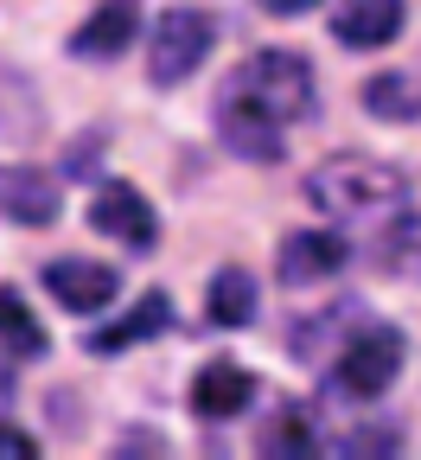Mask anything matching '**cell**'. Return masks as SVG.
Wrapping results in <instances>:
<instances>
[{
    "instance_id": "6da1fadb",
    "label": "cell",
    "mask_w": 421,
    "mask_h": 460,
    "mask_svg": "<svg viewBox=\"0 0 421 460\" xmlns=\"http://www.w3.org/2000/svg\"><path fill=\"white\" fill-rule=\"evenodd\" d=\"M307 205L338 224H371L408 211V172L377 154H332L307 172Z\"/></svg>"
},
{
    "instance_id": "7a4b0ae2",
    "label": "cell",
    "mask_w": 421,
    "mask_h": 460,
    "mask_svg": "<svg viewBox=\"0 0 421 460\" xmlns=\"http://www.w3.org/2000/svg\"><path fill=\"white\" fill-rule=\"evenodd\" d=\"M230 96H243L250 109H262L268 122L294 128L307 122V115L320 109V90H313V65L300 51H256L250 65H236V77L224 84Z\"/></svg>"
},
{
    "instance_id": "3957f363",
    "label": "cell",
    "mask_w": 421,
    "mask_h": 460,
    "mask_svg": "<svg viewBox=\"0 0 421 460\" xmlns=\"http://www.w3.org/2000/svg\"><path fill=\"white\" fill-rule=\"evenodd\" d=\"M217 45V26L211 13L198 7H166L153 20V45H147V77L153 84H186L198 65H205V51Z\"/></svg>"
},
{
    "instance_id": "277c9868",
    "label": "cell",
    "mask_w": 421,
    "mask_h": 460,
    "mask_svg": "<svg viewBox=\"0 0 421 460\" xmlns=\"http://www.w3.org/2000/svg\"><path fill=\"white\" fill-rule=\"evenodd\" d=\"M402 358H408L402 332H390V326H364V332H351V339H345V352H338V365H332V384H338L345 396H383V390L396 384Z\"/></svg>"
},
{
    "instance_id": "5b68a950",
    "label": "cell",
    "mask_w": 421,
    "mask_h": 460,
    "mask_svg": "<svg viewBox=\"0 0 421 460\" xmlns=\"http://www.w3.org/2000/svg\"><path fill=\"white\" fill-rule=\"evenodd\" d=\"M90 224L109 230V237L128 243V250H153V243H160V217H153V205L141 199V186H128V180H102V186H96Z\"/></svg>"
},
{
    "instance_id": "8992f818",
    "label": "cell",
    "mask_w": 421,
    "mask_h": 460,
    "mask_svg": "<svg viewBox=\"0 0 421 460\" xmlns=\"http://www.w3.org/2000/svg\"><path fill=\"white\" fill-rule=\"evenodd\" d=\"M217 141L236 154V160H281V147H287V135H281V122H268L262 109H250L243 96H230V90H217Z\"/></svg>"
},
{
    "instance_id": "52a82bcc",
    "label": "cell",
    "mask_w": 421,
    "mask_h": 460,
    "mask_svg": "<svg viewBox=\"0 0 421 460\" xmlns=\"http://www.w3.org/2000/svg\"><path fill=\"white\" fill-rule=\"evenodd\" d=\"M115 275L109 262H90V256H57L51 269H45V295L57 301V307H71V314H96V307H109L115 301Z\"/></svg>"
},
{
    "instance_id": "ba28073f",
    "label": "cell",
    "mask_w": 421,
    "mask_h": 460,
    "mask_svg": "<svg viewBox=\"0 0 421 460\" xmlns=\"http://www.w3.org/2000/svg\"><path fill=\"white\" fill-rule=\"evenodd\" d=\"M345 262H351V243L338 237V230H294V237L281 243V256H275V269H281L287 288L326 281V275H338Z\"/></svg>"
},
{
    "instance_id": "9c48e42d",
    "label": "cell",
    "mask_w": 421,
    "mask_h": 460,
    "mask_svg": "<svg viewBox=\"0 0 421 460\" xmlns=\"http://www.w3.org/2000/svg\"><path fill=\"white\" fill-rule=\"evenodd\" d=\"M402 0H345L332 13V39L351 45V51H383L396 32H402Z\"/></svg>"
},
{
    "instance_id": "30bf717a",
    "label": "cell",
    "mask_w": 421,
    "mask_h": 460,
    "mask_svg": "<svg viewBox=\"0 0 421 460\" xmlns=\"http://www.w3.org/2000/svg\"><path fill=\"white\" fill-rule=\"evenodd\" d=\"M250 396H256V377H250L243 365H230V358H217V365H205V371L192 377V410H198L205 422L243 416Z\"/></svg>"
},
{
    "instance_id": "8fae6325",
    "label": "cell",
    "mask_w": 421,
    "mask_h": 460,
    "mask_svg": "<svg viewBox=\"0 0 421 460\" xmlns=\"http://www.w3.org/2000/svg\"><path fill=\"white\" fill-rule=\"evenodd\" d=\"M0 217H13L26 230H45L57 217V186H51V172H32V166H13V172H0Z\"/></svg>"
},
{
    "instance_id": "7c38bea8",
    "label": "cell",
    "mask_w": 421,
    "mask_h": 460,
    "mask_svg": "<svg viewBox=\"0 0 421 460\" xmlns=\"http://www.w3.org/2000/svg\"><path fill=\"white\" fill-rule=\"evenodd\" d=\"M135 20H141L135 0H102V7L71 32V51L77 58H122L128 39H135Z\"/></svg>"
},
{
    "instance_id": "4fadbf2b",
    "label": "cell",
    "mask_w": 421,
    "mask_h": 460,
    "mask_svg": "<svg viewBox=\"0 0 421 460\" xmlns=\"http://www.w3.org/2000/svg\"><path fill=\"white\" fill-rule=\"evenodd\" d=\"M172 326V301L160 295V288H147V295L122 314V320H109L102 332H90L83 345H90V352L102 358V352H122V345H141V339H153V332H166Z\"/></svg>"
},
{
    "instance_id": "5bb4252c",
    "label": "cell",
    "mask_w": 421,
    "mask_h": 460,
    "mask_svg": "<svg viewBox=\"0 0 421 460\" xmlns=\"http://www.w3.org/2000/svg\"><path fill=\"white\" fill-rule=\"evenodd\" d=\"M256 275H243V269H224L217 281H211V295H205V314L217 320V326H250L256 320Z\"/></svg>"
},
{
    "instance_id": "9a60e30c",
    "label": "cell",
    "mask_w": 421,
    "mask_h": 460,
    "mask_svg": "<svg viewBox=\"0 0 421 460\" xmlns=\"http://www.w3.org/2000/svg\"><path fill=\"white\" fill-rule=\"evenodd\" d=\"M383 269L396 281H421V211H402L383 230Z\"/></svg>"
},
{
    "instance_id": "2e32d148",
    "label": "cell",
    "mask_w": 421,
    "mask_h": 460,
    "mask_svg": "<svg viewBox=\"0 0 421 460\" xmlns=\"http://www.w3.org/2000/svg\"><path fill=\"white\" fill-rule=\"evenodd\" d=\"M364 102H371V115H390V122H408V115H421V90H415L402 71H383V77H371Z\"/></svg>"
},
{
    "instance_id": "e0dca14e",
    "label": "cell",
    "mask_w": 421,
    "mask_h": 460,
    "mask_svg": "<svg viewBox=\"0 0 421 460\" xmlns=\"http://www.w3.org/2000/svg\"><path fill=\"white\" fill-rule=\"evenodd\" d=\"M262 454H313V422L307 416H281L262 441Z\"/></svg>"
},
{
    "instance_id": "ac0fdd59",
    "label": "cell",
    "mask_w": 421,
    "mask_h": 460,
    "mask_svg": "<svg viewBox=\"0 0 421 460\" xmlns=\"http://www.w3.org/2000/svg\"><path fill=\"white\" fill-rule=\"evenodd\" d=\"M0 326L13 332V345H20V352H39V326L26 320V307H20V295H13V288H0Z\"/></svg>"
},
{
    "instance_id": "d6986e66",
    "label": "cell",
    "mask_w": 421,
    "mask_h": 460,
    "mask_svg": "<svg viewBox=\"0 0 421 460\" xmlns=\"http://www.w3.org/2000/svg\"><path fill=\"white\" fill-rule=\"evenodd\" d=\"M0 460H39V441H26L20 429H0Z\"/></svg>"
},
{
    "instance_id": "ffe728a7",
    "label": "cell",
    "mask_w": 421,
    "mask_h": 460,
    "mask_svg": "<svg viewBox=\"0 0 421 460\" xmlns=\"http://www.w3.org/2000/svg\"><path fill=\"white\" fill-rule=\"evenodd\" d=\"M262 7H268L275 20H300V13H313L320 0H262Z\"/></svg>"
}]
</instances>
